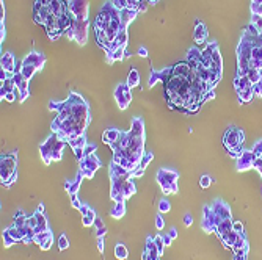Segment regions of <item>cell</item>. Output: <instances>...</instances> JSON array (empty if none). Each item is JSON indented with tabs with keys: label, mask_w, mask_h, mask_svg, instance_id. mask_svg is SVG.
<instances>
[{
	"label": "cell",
	"mask_w": 262,
	"mask_h": 260,
	"mask_svg": "<svg viewBox=\"0 0 262 260\" xmlns=\"http://www.w3.org/2000/svg\"><path fill=\"white\" fill-rule=\"evenodd\" d=\"M123 30H127V27L123 24L121 10H118L110 0H107L95 21L98 46L107 50L111 41H113Z\"/></svg>",
	"instance_id": "obj_1"
},
{
	"label": "cell",
	"mask_w": 262,
	"mask_h": 260,
	"mask_svg": "<svg viewBox=\"0 0 262 260\" xmlns=\"http://www.w3.org/2000/svg\"><path fill=\"white\" fill-rule=\"evenodd\" d=\"M65 140L60 138V135L57 132H53L41 146H40V151H41V158L44 160L46 165H50L52 161H59L62 160V152H63V147H65Z\"/></svg>",
	"instance_id": "obj_2"
},
{
	"label": "cell",
	"mask_w": 262,
	"mask_h": 260,
	"mask_svg": "<svg viewBox=\"0 0 262 260\" xmlns=\"http://www.w3.org/2000/svg\"><path fill=\"white\" fill-rule=\"evenodd\" d=\"M17 157L16 154H7L0 158V180L2 185L10 187V185L17 179Z\"/></svg>",
	"instance_id": "obj_3"
},
{
	"label": "cell",
	"mask_w": 262,
	"mask_h": 260,
	"mask_svg": "<svg viewBox=\"0 0 262 260\" xmlns=\"http://www.w3.org/2000/svg\"><path fill=\"white\" fill-rule=\"evenodd\" d=\"M243 132L240 128H236V127H231L228 128V132L224 134V146H226V149L229 151L231 157H239L243 149H242V144H243Z\"/></svg>",
	"instance_id": "obj_4"
},
{
	"label": "cell",
	"mask_w": 262,
	"mask_h": 260,
	"mask_svg": "<svg viewBox=\"0 0 262 260\" xmlns=\"http://www.w3.org/2000/svg\"><path fill=\"white\" fill-rule=\"evenodd\" d=\"M178 179H179V174L176 171H171V170L162 168L157 173V182H159V185L162 187L165 194L178 193Z\"/></svg>",
	"instance_id": "obj_5"
},
{
	"label": "cell",
	"mask_w": 262,
	"mask_h": 260,
	"mask_svg": "<svg viewBox=\"0 0 262 260\" xmlns=\"http://www.w3.org/2000/svg\"><path fill=\"white\" fill-rule=\"evenodd\" d=\"M68 10L74 17L76 24H85L90 22L88 19V0H69Z\"/></svg>",
	"instance_id": "obj_6"
},
{
	"label": "cell",
	"mask_w": 262,
	"mask_h": 260,
	"mask_svg": "<svg viewBox=\"0 0 262 260\" xmlns=\"http://www.w3.org/2000/svg\"><path fill=\"white\" fill-rule=\"evenodd\" d=\"M79 165H80V173L85 177H93L95 173L99 170L101 161L95 154H91V155H86L82 161H79Z\"/></svg>",
	"instance_id": "obj_7"
},
{
	"label": "cell",
	"mask_w": 262,
	"mask_h": 260,
	"mask_svg": "<svg viewBox=\"0 0 262 260\" xmlns=\"http://www.w3.org/2000/svg\"><path fill=\"white\" fill-rule=\"evenodd\" d=\"M115 99H117V105L120 110H126L127 105L132 101V94H130V88L127 86V83H120L115 89Z\"/></svg>",
	"instance_id": "obj_8"
},
{
	"label": "cell",
	"mask_w": 262,
	"mask_h": 260,
	"mask_svg": "<svg viewBox=\"0 0 262 260\" xmlns=\"http://www.w3.org/2000/svg\"><path fill=\"white\" fill-rule=\"evenodd\" d=\"M223 219L211 209V207H206L204 210V218H202V229L206 232H215L217 226L220 224Z\"/></svg>",
	"instance_id": "obj_9"
},
{
	"label": "cell",
	"mask_w": 262,
	"mask_h": 260,
	"mask_svg": "<svg viewBox=\"0 0 262 260\" xmlns=\"http://www.w3.org/2000/svg\"><path fill=\"white\" fill-rule=\"evenodd\" d=\"M173 76V66L171 68H165L162 71H154L151 72V76H149V82H148V86L153 88L157 82H163V85L171 79Z\"/></svg>",
	"instance_id": "obj_10"
},
{
	"label": "cell",
	"mask_w": 262,
	"mask_h": 260,
	"mask_svg": "<svg viewBox=\"0 0 262 260\" xmlns=\"http://www.w3.org/2000/svg\"><path fill=\"white\" fill-rule=\"evenodd\" d=\"M22 64H27V66H33L38 71L43 69V66L46 64V55L43 52H36V50H32L28 55H25L24 60H22Z\"/></svg>",
	"instance_id": "obj_11"
},
{
	"label": "cell",
	"mask_w": 262,
	"mask_h": 260,
	"mask_svg": "<svg viewBox=\"0 0 262 260\" xmlns=\"http://www.w3.org/2000/svg\"><path fill=\"white\" fill-rule=\"evenodd\" d=\"M254 161H256V155L253 154V151H243L237 157V171H248L254 168Z\"/></svg>",
	"instance_id": "obj_12"
},
{
	"label": "cell",
	"mask_w": 262,
	"mask_h": 260,
	"mask_svg": "<svg viewBox=\"0 0 262 260\" xmlns=\"http://www.w3.org/2000/svg\"><path fill=\"white\" fill-rule=\"evenodd\" d=\"M13 82H14L16 88L21 91L19 102L22 104V102L28 98V94H30V91H28V83H30V80H28L27 77H24L21 72H16L14 77H13Z\"/></svg>",
	"instance_id": "obj_13"
},
{
	"label": "cell",
	"mask_w": 262,
	"mask_h": 260,
	"mask_svg": "<svg viewBox=\"0 0 262 260\" xmlns=\"http://www.w3.org/2000/svg\"><path fill=\"white\" fill-rule=\"evenodd\" d=\"M49 17H50V10H49V7H43V5L35 4V7H33V19H35L36 24L44 27Z\"/></svg>",
	"instance_id": "obj_14"
},
{
	"label": "cell",
	"mask_w": 262,
	"mask_h": 260,
	"mask_svg": "<svg viewBox=\"0 0 262 260\" xmlns=\"http://www.w3.org/2000/svg\"><path fill=\"white\" fill-rule=\"evenodd\" d=\"M160 258V252L156 246V241L153 237H148L146 240V248L143 252V260H159Z\"/></svg>",
	"instance_id": "obj_15"
},
{
	"label": "cell",
	"mask_w": 262,
	"mask_h": 260,
	"mask_svg": "<svg viewBox=\"0 0 262 260\" xmlns=\"http://www.w3.org/2000/svg\"><path fill=\"white\" fill-rule=\"evenodd\" d=\"M221 219H228V218H231V209H229V206L224 201H221V199H217L212 206H209Z\"/></svg>",
	"instance_id": "obj_16"
},
{
	"label": "cell",
	"mask_w": 262,
	"mask_h": 260,
	"mask_svg": "<svg viewBox=\"0 0 262 260\" xmlns=\"http://www.w3.org/2000/svg\"><path fill=\"white\" fill-rule=\"evenodd\" d=\"M208 36H209L208 27H206L201 21H196V27H195V31H193V40H195V43L204 44L206 41H208Z\"/></svg>",
	"instance_id": "obj_17"
},
{
	"label": "cell",
	"mask_w": 262,
	"mask_h": 260,
	"mask_svg": "<svg viewBox=\"0 0 262 260\" xmlns=\"http://www.w3.org/2000/svg\"><path fill=\"white\" fill-rule=\"evenodd\" d=\"M16 60H14V55L11 52H5L2 55V60H0V64H2V69H5L10 74H16Z\"/></svg>",
	"instance_id": "obj_18"
},
{
	"label": "cell",
	"mask_w": 262,
	"mask_h": 260,
	"mask_svg": "<svg viewBox=\"0 0 262 260\" xmlns=\"http://www.w3.org/2000/svg\"><path fill=\"white\" fill-rule=\"evenodd\" d=\"M190 64L187 63V61H182V63H178L173 66V76L174 77H184L187 79L189 77V74H190Z\"/></svg>",
	"instance_id": "obj_19"
},
{
	"label": "cell",
	"mask_w": 262,
	"mask_h": 260,
	"mask_svg": "<svg viewBox=\"0 0 262 260\" xmlns=\"http://www.w3.org/2000/svg\"><path fill=\"white\" fill-rule=\"evenodd\" d=\"M129 134L132 137H144V124H143L141 118L132 119V125H130Z\"/></svg>",
	"instance_id": "obj_20"
},
{
	"label": "cell",
	"mask_w": 262,
	"mask_h": 260,
	"mask_svg": "<svg viewBox=\"0 0 262 260\" xmlns=\"http://www.w3.org/2000/svg\"><path fill=\"white\" fill-rule=\"evenodd\" d=\"M232 224L234 222L231 221V218H228V219H223L220 224L217 226V229H215V234L220 237V238H223L224 235H228L231 231H232Z\"/></svg>",
	"instance_id": "obj_21"
},
{
	"label": "cell",
	"mask_w": 262,
	"mask_h": 260,
	"mask_svg": "<svg viewBox=\"0 0 262 260\" xmlns=\"http://www.w3.org/2000/svg\"><path fill=\"white\" fill-rule=\"evenodd\" d=\"M121 134H123V132H120V130H117V128H107L105 132L102 134V140H104L107 144L111 146V144L117 143V141L120 140Z\"/></svg>",
	"instance_id": "obj_22"
},
{
	"label": "cell",
	"mask_w": 262,
	"mask_h": 260,
	"mask_svg": "<svg viewBox=\"0 0 262 260\" xmlns=\"http://www.w3.org/2000/svg\"><path fill=\"white\" fill-rule=\"evenodd\" d=\"M83 177H85V176H83L82 173H79L77 179L74 180L72 183H71V182H65V188H66V193H68L69 196L77 194V190L80 188V183H82V179H83Z\"/></svg>",
	"instance_id": "obj_23"
},
{
	"label": "cell",
	"mask_w": 262,
	"mask_h": 260,
	"mask_svg": "<svg viewBox=\"0 0 262 260\" xmlns=\"http://www.w3.org/2000/svg\"><path fill=\"white\" fill-rule=\"evenodd\" d=\"M237 94H239V102H240V104H248V102H251V101H253V98H254L253 86L245 88V89H239V91H237Z\"/></svg>",
	"instance_id": "obj_24"
},
{
	"label": "cell",
	"mask_w": 262,
	"mask_h": 260,
	"mask_svg": "<svg viewBox=\"0 0 262 260\" xmlns=\"http://www.w3.org/2000/svg\"><path fill=\"white\" fill-rule=\"evenodd\" d=\"M127 86L129 88H135V86H138L140 85V74H138V71L135 69V68H132L129 71V74H127Z\"/></svg>",
	"instance_id": "obj_25"
},
{
	"label": "cell",
	"mask_w": 262,
	"mask_h": 260,
	"mask_svg": "<svg viewBox=\"0 0 262 260\" xmlns=\"http://www.w3.org/2000/svg\"><path fill=\"white\" fill-rule=\"evenodd\" d=\"M124 213H126V207H124V201H118V202H115V206H113V209L110 210V215L113 216V218H117V219H120V218H123L124 216Z\"/></svg>",
	"instance_id": "obj_26"
},
{
	"label": "cell",
	"mask_w": 262,
	"mask_h": 260,
	"mask_svg": "<svg viewBox=\"0 0 262 260\" xmlns=\"http://www.w3.org/2000/svg\"><path fill=\"white\" fill-rule=\"evenodd\" d=\"M240 249H250L248 248V241H247V237H245V232L243 234H239L237 240H236V243L232 246V251H240Z\"/></svg>",
	"instance_id": "obj_27"
},
{
	"label": "cell",
	"mask_w": 262,
	"mask_h": 260,
	"mask_svg": "<svg viewBox=\"0 0 262 260\" xmlns=\"http://www.w3.org/2000/svg\"><path fill=\"white\" fill-rule=\"evenodd\" d=\"M135 193V183L132 182V179H127L126 183H124V187H123V199L126 201L127 198H130Z\"/></svg>",
	"instance_id": "obj_28"
},
{
	"label": "cell",
	"mask_w": 262,
	"mask_h": 260,
	"mask_svg": "<svg viewBox=\"0 0 262 260\" xmlns=\"http://www.w3.org/2000/svg\"><path fill=\"white\" fill-rule=\"evenodd\" d=\"M49 238H52V232H50V231H44V232H40V234H35L33 243L43 246Z\"/></svg>",
	"instance_id": "obj_29"
},
{
	"label": "cell",
	"mask_w": 262,
	"mask_h": 260,
	"mask_svg": "<svg viewBox=\"0 0 262 260\" xmlns=\"http://www.w3.org/2000/svg\"><path fill=\"white\" fill-rule=\"evenodd\" d=\"M96 218H98L96 212L93 210V209H90V212H88V213H86L85 216H82V224H83L85 228H91L93 224H95Z\"/></svg>",
	"instance_id": "obj_30"
},
{
	"label": "cell",
	"mask_w": 262,
	"mask_h": 260,
	"mask_svg": "<svg viewBox=\"0 0 262 260\" xmlns=\"http://www.w3.org/2000/svg\"><path fill=\"white\" fill-rule=\"evenodd\" d=\"M127 255H129V249H127V246H126V245H123V243H118V245L115 246V257H117L118 260H126V258H127Z\"/></svg>",
	"instance_id": "obj_31"
},
{
	"label": "cell",
	"mask_w": 262,
	"mask_h": 260,
	"mask_svg": "<svg viewBox=\"0 0 262 260\" xmlns=\"http://www.w3.org/2000/svg\"><path fill=\"white\" fill-rule=\"evenodd\" d=\"M68 144L72 147V149H85V146L88 144L86 143V138H85V135H82V137H79V138H74V140H71V141H68Z\"/></svg>",
	"instance_id": "obj_32"
},
{
	"label": "cell",
	"mask_w": 262,
	"mask_h": 260,
	"mask_svg": "<svg viewBox=\"0 0 262 260\" xmlns=\"http://www.w3.org/2000/svg\"><path fill=\"white\" fill-rule=\"evenodd\" d=\"M27 215L22 212V210H17L16 215H14V226H24L27 222Z\"/></svg>",
	"instance_id": "obj_33"
},
{
	"label": "cell",
	"mask_w": 262,
	"mask_h": 260,
	"mask_svg": "<svg viewBox=\"0 0 262 260\" xmlns=\"http://www.w3.org/2000/svg\"><path fill=\"white\" fill-rule=\"evenodd\" d=\"M8 232H10V235L16 240V241H22L24 240V235H22V232L19 231V228H17V226H10L8 229H7Z\"/></svg>",
	"instance_id": "obj_34"
},
{
	"label": "cell",
	"mask_w": 262,
	"mask_h": 260,
	"mask_svg": "<svg viewBox=\"0 0 262 260\" xmlns=\"http://www.w3.org/2000/svg\"><path fill=\"white\" fill-rule=\"evenodd\" d=\"M68 248H69V240H68V237L65 234H62L60 238H59V249L60 251H65Z\"/></svg>",
	"instance_id": "obj_35"
},
{
	"label": "cell",
	"mask_w": 262,
	"mask_h": 260,
	"mask_svg": "<svg viewBox=\"0 0 262 260\" xmlns=\"http://www.w3.org/2000/svg\"><path fill=\"white\" fill-rule=\"evenodd\" d=\"M199 185H201V188H209L211 185H212V177H211V176H208V174L201 176V179H199Z\"/></svg>",
	"instance_id": "obj_36"
},
{
	"label": "cell",
	"mask_w": 262,
	"mask_h": 260,
	"mask_svg": "<svg viewBox=\"0 0 262 260\" xmlns=\"http://www.w3.org/2000/svg\"><path fill=\"white\" fill-rule=\"evenodd\" d=\"M14 243H16V240L10 235L8 231H5V232H4V246H5V248H10V246L14 245Z\"/></svg>",
	"instance_id": "obj_37"
},
{
	"label": "cell",
	"mask_w": 262,
	"mask_h": 260,
	"mask_svg": "<svg viewBox=\"0 0 262 260\" xmlns=\"http://www.w3.org/2000/svg\"><path fill=\"white\" fill-rule=\"evenodd\" d=\"M171 206H170V202H168L166 199H160L159 201V212L160 213H165V212H170Z\"/></svg>",
	"instance_id": "obj_38"
},
{
	"label": "cell",
	"mask_w": 262,
	"mask_h": 260,
	"mask_svg": "<svg viewBox=\"0 0 262 260\" xmlns=\"http://www.w3.org/2000/svg\"><path fill=\"white\" fill-rule=\"evenodd\" d=\"M154 241H156V246L160 252V255L163 254V249H165V241H163V237L162 235H156L154 237Z\"/></svg>",
	"instance_id": "obj_39"
},
{
	"label": "cell",
	"mask_w": 262,
	"mask_h": 260,
	"mask_svg": "<svg viewBox=\"0 0 262 260\" xmlns=\"http://www.w3.org/2000/svg\"><path fill=\"white\" fill-rule=\"evenodd\" d=\"M251 24H253L259 31H262V16L253 14V16H251Z\"/></svg>",
	"instance_id": "obj_40"
},
{
	"label": "cell",
	"mask_w": 262,
	"mask_h": 260,
	"mask_svg": "<svg viewBox=\"0 0 262 260\" xmlns=\"http://www.w3.org/2000/svg\"><path fill=\"white\" fill-rule=\"evenodd\" d=\"M143 2V0H127V8L130 10H137L140 13V4Z\"/></svg>",
	"instance_id": "obj_41"
},
{
	"label": "cell",
	"mask_w": 262,
	"mask_h": 260,
	"mask_svg": "<svg viewBox=\"0 0 262 260\" xmlns=\"http://www.w3.org/2000/svg\"><path fill=\"white\" fill-rule=\"evenodd\" d=\"M247 254H248V249L236 251V252H234V260H247Z\"/></svg>",
	"instance_id": "obj_42"
},
{
	"label": "cell",
	"mask_w": 262,
	"mask_h": 260,
	"mask_svg": "<svg viewBox=\"0 0 262 260\" xmlns=\"http://www.w3.org/2000/svg\"><path fill=\"white\" fill-rule=\"evenodd\" d=\"M25 224L28 226V228H32V229H35L36 226H38V219H36V215L33 213V215H30L28 218H27V222Z\"/></svg>",
	"instance_id": "obj_43"
},
{
	"label": "cell",
	"mask_w": 262,
	"mask_h": 260,
	"mask_svg": "<svg viewBox=\"0 0 262 260\" xmlns=\"http://www.w3.org/2000/svg\"><path fill=\"white\" fill-rule=\"evenodd\" d=\"M156 228H157V231H162V229L165 228V219H163L162 213H159V215L156 216Z\"/></svg>",
	"instance_id": "obj_44"
},
{
	"label": "cell",
	"mask_w": 262,
	"mask_h": 260,
	"mask_svg": "<svg viewBox=\"0 0 262 260\" xmlns=\"http://www.w3.org/2000/svg\"><path fill=\"white\" fill-rule=\"evenodd\" d=\"M111 4H113L118 10H124L127 8V0H110Z\"/></svg>",
	"instance_id": "obj_45"
},
{
	"label": "cell",
	"mask_w": 262,
	"mask_h": 260,
	"mask_svg": "<svg viewBox=\"0 0 262 260\" xmlns=\"http://www.w3.org/2000/svg\"><path fill=\"white\" fill-rule=\"evenodd\" d=\"M251 14L262 16V4H251Z\"/></svg>",
	"instance_id": "obj_46"
},
{
	"label": "cell",
	"mask_w": 262,
	"mask_h": 260,
	"mask_svg": "<svg viewBox=\"0 0 262 260\" xmlns=\"http://www.w3.org/2000/svg\"><path fill=\"white\" fill-rule=\"evenodd\" d=\"M71 204H72V207H74V209H77V210L82 207V204H80V201H79L77 194H72V196H71Z\"/></svg>",
	"instance_id": "obj_47"
},
{
	"label": "cell",
	"mask_w": 262,
	"mask_h": 260,
	"mask_svg": "<svg viewBox=\"0 0 262 260\" xmlns=\"http://www.w3.org/2000/svg\"><path fill=\"white\" fill-rule=\"evenodd\" d=\"M253 91H254V96L260 98V96H262V82H259V83L253 85Z\"/></svg>",
	"instance_id": "obj_48"
},
{
	"label": "cell",
	"mask_w": 262,
	"mask_h": 260,
	"mask_svg": "<svg viewBox=\"0 0 262 260\" xmlns=\"http://www.w3.org/2000/svg\"><path fill=\"white\" fill-rule=\"evenodd\" d=\"M95 151H96V144H86L85 146V157L95 154Z\"/></svg>",
	"instance_id": "obj_49"
},
{
	"label": "cell",
	"mask_w": 262,
	"mask_h": 260,
	"mask_svg": "<svg viewBox=\"0 0 262 260\" xmlns=\"http://www.w3.org/2000/svg\"><path fill=\"white\" fill-rule=\"evenodd\" d=\"M192 222H193L192 215H190V213H185V215H184V224H185L187 228H190V226H192Z\"/></svg>",
	"instance_id": "obj_50"
},
{
	"label": "cell",
	"mask_w": 262,
	"mask_h": 260,
	"mask_svg": "<svg viewBox=\"0 0 262 260\" xmlns=\"http://www.w3.org/2000/svg\"><path fill=\"white\" fill-rule=\"evenodd\" d=\"M232 229L236 231V232H239V234H243V224L240 221H236L234 224H232Z\"/></svg>",
	"instance_id": "obj_51"
},
{
	"label": "cell",
	"mask_w": 262,
	"mask_h": 260,
	"mask_svg": "<svg viewBox=\"0 0 262 260\" xmlns=\"http://www.w3.org/2000/svg\"><path fill=\"white\" fill-rule=\"evenodd\" d=\"M93 226H95V228H96V231H98V229H102V228H105V224H104V221H102V219H101L99 216L96 218V221H95V224H93Z\"/></svg>",
	"instance_id": "obj_52"
},
{
	"label": "cell",
	"mask_w": 262,
	"mask_h": 260,
	"mask_svg": "<svg viewBox=\"0 0 262 260\" xmlns=\"http://www.w3.org/2000/svg\"><path fill=\"white\" fill-rule=\"evenodd\" d=\"M17 99V96L14 94V91L13 92H7V96H5V101L7 102H14Z\"/></svg>",
	"instance_id": "obj_53"
},
{
	"label": "cell",
	"mask_w": 262,
	"mask_h": 260,
	"mask_svg": "<svg viewBox=\"0 0 262 260\" xmlns=\"http://www.w3.org/2000/svg\"><path fill=\"white\" fill-rule=\"evenodd\" d=\"M254 168L259 171V174L262 176V158H256V161H254Z\"/></svg>",
	"instance_id": "obj_54"
},
{
	"label": "cell",
	"mask_w": 262,
	"mask_h": 260,
	"mask_svg": "<svg viewBox=\"0 0 262 260\" xmlns=\"http://www.w3.org/2000/svg\"><path fill=\"white\" fill-rule=\"evenodd\" d=\"M98 249L101 254H104V237H98Z\"/></svg>",
	"instance_id": "obj_55"
},
{
	"label": "cell",
	"mask_w": 262,
	"mask_h": 260,
	"mask_svg": "<svg viewBox=\"0 0 262 260\" xmlns=\"http://www.w3.org/2000/svg\"><path fill=\"white\" fill-rule=\"evenodd\" d=\"M52 241H53V237H52V238H49V240L46 241V243L41 246V249H43V251H49V249H50V246H52Z\"/></svg>",
	"instance_id": "obj_56"
},
{
	"label": "cell",
	"mask_w": 262,
	"mask_h": 260,
	"mask_svg": "<svg viewBox=\"0 0 262 260\" xmlns=\"http://www.w3.org/2000/svg\"><path fill=\"white\" fill-rule=\"evenodd\" d=\"M90 209H91L90 206H83V204H82V207L79 209V212L82 213V216H85V215H86V213L90 212Z\"/></svg>",
	"instance_id": "obj_57"
},
{
	"label": "cell",
	"mask_w": 262,
	"mask_h": 260,
	"mask_svg": "<svg viewBox=\"0 0 262 260\" xmlns=\"http://www.w3.org/2000/svg\"><path fill=\"white\" fill-rule=\"evenodd\" d=\"M163 241H165V246H170V245H171V241H173V238L166 234V235H163Z\"/></svg>",
	"instance_id": "obj_58"
},
{
	"label": "cell",
	"mask_w": 262,
	"mask_h": 260,
	"mask_svg": "<svg viewBox=\"0 0 262 260\" xmlns=\"http://www.w3.org/2000/svg\"><path fill=\"white\" fill-rule=\"evenodd\" d=\"M138 55H140V57H148V49H146L144 46H141V47L138 49Z\"/></svg>",
	"instance_id": "obj_59"
},
{
	"label": "cell",
	"mask_w": 262,
	"mask_h": 260,
	"mask_svg": "<svg viewBox=\"0 0 262 260\" xmlns=\"http://www.w3.org/2000/svg\"><path fill=\"white\" fill-rule=\"evenodd\" d=\"M52 0H36L35 4H38V5H43V7H49L50 5Z\"/></svg>",
	"instance_id": "obj_60"
},
{
	"label": "cell",
	"mask_w": 262,
	"mask_h": 260,
	"mask_svg": "<svg viewBox=\"0 0 262 260\" xmlns=\"http://www.w3.org/2000/svg\"><path fill=\"white\" fill-rule=\"evenodd\" d=\"M105 234H107V228H102V229H98L96 231V235L98 237H105Z\"/></svg>",
	"instance_id": "obj_61"
},
{
	"label": "cell",
	"mask_w": 262,
	"mask_h": 260,
	"mask_svg": "<svg viewBox=\"0 0 262 260\" xmlns=\"http://www.w3.org/2000/svg\"><path fill=\"white\" fill-rule=\"evenodd\" d=\"M168 235H170V237L174 240V238H178V231H176L174 228H171V229H170V232H168Z\"/></svg>",
	"instance_id": "obj_62"
},
{
	"label": "cell",
	"mask_w": 262,
	"mask_h": 260,
	"mask_svg": "<svg viewBox=\"0 0 262 260\" xmlns=\"http://www.w3.org/2000/svg\"><path fill=\"white\" fill-rule=\"evenodd\" d=\"M38 212H44V204H40V206H38Z\"/></svg>",
	"instance_id": "obj_63"
},
{
	"label": "cell",
	"mask_w": 262,
	"mask_h": 260,
	"mask_svg": "<svg viewBox=\"0 0 262 260\" xmlns=\"http://www.w3.org/2000/svg\"><path fill=\"white\" fill-rule=\"evenodd\" d=\"M260 36H262V31H260Z\"/></svg>",
	"instance_id": "obj_64"
}]
</instances>
